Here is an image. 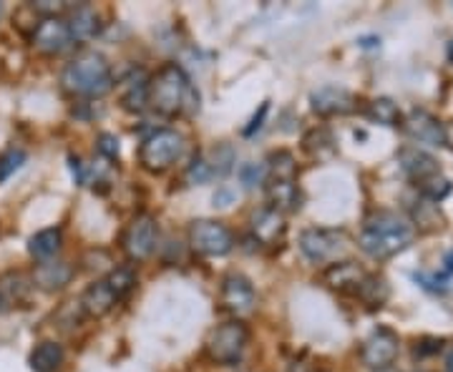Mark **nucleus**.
Masks as SVG:
<instances>
[{"instance_id": "obj_33", "label": "nucleus", "mask_w": 453, "mask_h": 372, "mask_svg": "<svg viewBox=\"0 0 453 372\" xmlns=\"http://www.w3.org/2000/svg\"><path fill=\"white\" fill-rule=\"evenodd\" d=\"M26 162H28V154H26L23 148H8V151H3V154H0V184H3L5 178L13 177Z\"/></svg>"}, {"instance_id": "obj_19", "label": "nucleus", "mask_w": 453, "mask_h": 372, "mask_svg": "<svg viewBox=\"0 0 453 372\" xmlns=\"http://www.w3.org/2000/svg\"><path fill=\"white\" fill-rule=\"evenodd\" d=\"M121 91V106L131 114H142L149 106V76L142 68L129 71V76L119 86Z\"/></svg>"}, {"instance_id": "obj_34", "label": "nucleus", "mask_w": 453, "mask_h": 372, "mask_svg": "<svg viewBox=\"0 0 453 372\" xmlns=\"http://www.w3.org/2000/svg\"><path fill=\"white\" fill-rule=\"evenodd\" d=\"M240 181H242L244 189H255L259 184L267 181V166L262 162H247L240 166Z\"/></svg>"}, {"instance_id": "obj_23", "label": "nucleus", "mask_w": 453, "mask_h": 372, "mask_svg": "<svg viewBox=\"0 0 453 372\" xmlns=\"http://www.w3.org/2000/svg\"><path fill=\"white\" fill-rule=\"evenodd\" d=\"M64 247V234L58 227H49L35 232L31 239H28V252H31L33 259L38 262H46V259H53L58 254V249Z\"/></svg>"}, {"instance_id": "obj_1", "label": "nucleus", "mask_w": 453, "mask_h": 372, "mask_svg": "<svg viewBox=\"0 0 453 372\" xmlns=\"http://www.w3.org/2000/svg\"><path fill=\"white\" fill-rule=\"evenodd\" d=\"M149 106L166 118L195 116L199 111V94L181 65H162L149 79Z\"/></svg>"}, {"instance_id": "obj_12", "label": "nucleus", "mask_w": 453, "mask_h": 372, "mask_svg": "<svg viewBox=\"0 0 453 372\" xmlns=\"http://www.w3.org/2000/svg\"><path fill=\"white\" fill-rule=\"evenodd\" d=\"M33 46L35 50L46 53V56H58L73 46L71 41V33H68V26H65L64 18L53 16V18H43L35 28H33L31 35Z\"/></svg>"}, {"instance_id": "obj_40", "label": "nucleus", "mask_w": 453, "mask_h": 372, "mask_svg": "<svg viewBox=\"0 0 453 372\" xmlns=\"http://www.w3.org/2000/svg\"><path fill=\"white\" fill-rule=\"evenodd\" d=\"M446 362H449V370L453 372V353H451V355H449V360H446Z\"/></svg>"}, {"instance_id": "obj_28", "label": "nucleus", "mask_w": 453, "mask_h": 372, "mask_svg": "<svg viewBox=\"0 0 453 372\" xmlns=\"http://www.w3.org/2000/svg\"><path fill=\"white\" fill-rule=\"evenodd\" d=\"M413 222L423 232H438V229H443V216H441L438 207L434 201L423 199V196L416 201V207H413Z\"/></svg>"}, {"instance_id": "obj_32", "label": "nucleus", "mask_w": 453, "mask_h": 372, "mask_svg": "<svg viewBox=\"0 0 453 372\" xmlns=\"http://www.w3.org/2000/svg\"><path fill=\"white\" fill-rule=\"evenodd\" d=\"M303 144H305V151L312 154V156H318V159H323V156L335 151V141H333V136H330V131L327 129L310 131Z\"/></svg>"}, {"instance_id": "obj_9", "label": "nucleus", "mask_w": 453, "mask_h": 372, "mask_svg": "<svg viewBox=\"0 0 453 372\" xmlns=\"http://www.w3.org/2000/svg\"><path fill=\"white\" fill-rule=\"evenodd\" d=\"M157 242H159V227H157V219L149 214L136 216L124 232V252L131 262H144L151 257Z\"/></svg>"}, {"instance_id": "obj_30", "label": "nucleus", "mask_w": 453, "mask_h": 372, "mask_svg": "<svg viewBox=\"0 0 453 372\" xmlns=\"http://www.w3.org/2000/svg\"><path fill=\"white\" fill-rule=\"evenodd\" d=\"M267 178H297V163L290 151H275L267 159Z\"/></svg>"}, {"instance_id": "obj_8", "label": "nucleus", "mask_w": 453, "mask_h": 372, "mask_svg": "<svg viewBox=\"0 0 453 372\" xmlns=\"http://www.w3.org/2000/svg\"><path fill=\"white\" fill-rule=\"evenodd\" d=\"M401 353V340L398 335L388 327H378L365 338L360 347V360L363 365H368L371 370H386L395 362V357Z\"/></svg>"}, {"instance_id": "obj_20", "label": "nucleus", "mask_w": 453, "mask_h": 372, "mask_svg": "<svg viewBox=\"0 0 453 372\" xmlns=\"http://www.w3.org/2000/svg\"><path fill=\"white\" fill-rule=\"evenodd\" d=\"M65 26H68V33H71V41L73 43H88L101 31L98 13L91 5H76V8H71Z\"/></svg>"}, {"instance_id": "obj_26", "label": "nucleus", "mask_w": 453, "mask_h": 372, "mask_svg": "<svg viewBox=\"0 0 453 372\" xmlns=\"http://www.w3.org/2000/svg\"><path fill=\"white\" fill-rule=\"evenodd\" d=\"M202 156L207 162L211 178H225L234 169V151H232V146H217V148H211L210 154H202Z\"/></svg>"}, {"instance_id": "obj_38", "label": "nucleus", "mask_w": 453, "mask_h": 372, "mask_svg": "<svg viewBox=\"0 0 453 372\" xmlns=\"http://www.w3.org/2000/svg\"><path fill=\"white\" fill-rule=\"evenodd\" d=\"M446 53H449V61L453 64V38H451V43H449V50H446Z\"/></svg>"}, {"instance_id": "obj_3", "label": "nucleus", "mask_w": 453, "mask_h": 372, "mask_svg": "<svg viewBox=\"0 0 453 372\" xmlns=\"http://www.w3.org/2000/svg\"><path fill=\"white\" fill-rule=\"evenodd\" d=\"M61 83L68 94L79 98L106 96L113 88L111 65L96 50H86L65 65L61 73Z\"/></svg>"}, {"instance_id": "obj_27", "label": "nucleus", "mask_w": 453, "mask_h": 372, "mask_svg": "<svg viewBox=\"0 0 453 372\" xmlns=\"http://www.w3.org/2000/svg\"><path fill=\"white\" fill-rule=\"evenodd\" d=\"M104 282L109 285V290L113 292V297L121 302L131 294V290L136 287V272L131 267H113L109 275L104 277Z\"/></svg>"}, {"instance_id": "obj_24", "label": "nucleus", "mask_w": 453, "mask_h": 372, "mask_svg": "<svg viewBox=\"0 0 453 372\" xmlns=\"http://www.w3.org/2000/svg\"><path fill=\"white\" fill-rule=\"evenodd\" d=\"M356 297L368 309L383 307L390 297V287H388V282H386V277H378V275L363 277V282L357 285Z\"/></svg>"}, {"instance_id": "obj_5", "label": "nucleus", "mask_w": 453, "mask_h": 372, "mask_svg": "<svg viewBox=\"0 0 453 372\" xmlns=\"http://www.w3.org/2000/svg\"><path fill=\"white\" fill-rule=\"evenodd\" d=\"M250 345V330L242 320L217 324L207 338V355L217 365H237Z\"/></svg>"}, {"instance_id": "obj_22", "label": "nucleus", "mask_w": 453, "mask_h": 372, "mask_svg": "<svg viewBox=\"0 0 453 372\" xmlns=\"http://www.w3.org/2000/svg\"><path fill=\"white\" fill-rule=\"evenodd\" d=\"M64 347L53 340L38 342V345L33 347L31 357H28L33 372H58L61 370V365H64Z\"/></svg>"}, {"instance_id": "obj_37", "label": "nucleus", "mask_w": 453, "mask_h": 372, "mask_svg": "<svg viewBox=\"0 0 453 372\" xmlns=\"http://www.w3.org/2000/svg\"><path fill=\"white\" fill-rule=\"evenodd\" d=\"M290 372H310V370L303 365V362H295V365L290 368Z\"/></svg>"}, {"instance_id": "obj_21", "label": "nucleus", "mask_w": 453, "mask_h": 372, "mask_svg": "<svg viewBox=\"0 0 453 372\" xmlns=\"http://www.w3.org/2000/svg\"><path fill=\"white\" fill-rule=\"evenodd\" d=\"M81 309L86 315H91V317H104V315H109L116 305H119V300L113 297V292L109 290V285L104 282V279H98L94 282L88 290L81 294Z\"/></svg>"}, {"instance_id": "obj_14", "label": "nucleus", "mask_w": 453, "mask_h": 372, "mask_svg": "<svg viewBox=\"0 0 453 372\" xmlns=\"http://www.w3.org/2000/svg\"><path fill=\"white\" fill-rule=\"evenodd\" d=\"M265 194L267 207L280 214H295L303 207V192L297 186V178H267Z\"/></svg>"}, {"instance_id": "obj_10", "label": "nucleus", "mask_w": 453, "mask_h": 372, "mask_svg": "<svg viewBox=\"0 0 453 372\" xmlns=\"http://www.w3.org/2000/svg\"><path fill=\"white\" fill-rule=\"evenodd\" d=\"M219 302L237 320V317H244V315H250L255 309V305H257V292H255L252 282L247 277L240 275V272H232V275H226L222 279Z\"/></svg>"}, {"instance_id": "obj_7", "label": "nucleus", "mask_w": 453, "mask_h": 372, "mask_svg": "<svg viewBox=\"0 0 453 372\" xmlns=\"http://www.w3.org/2000/svg\"><path fill=\"white\" fill-rule=\"evenodd\" d=\"M300 252L312 264H333L345 252L348 239L338 229L312 227L300 234Z\"/></svg>"}, {"instance_id": "obj_13", "label": "nucleus", "mask_w": 453, "mask_h": 372, "mask_svg": "<svg viewBox=\"0 0 453 372\" xmlns=\"http://www.w3.org/2000/svg\"><path fill=\"white\" fill-rule=\"evenodd\" d=\"M310 106L318 116H345L356 111V96L340 86H323L310 94Z\"/></svg>"}, {"instance_id": "obj_29", "label": "nucleus", "mask_w": 453, "mask_h": 372, "mask_svg": "<svg viewBox=\"0 0 453 372\" xmlns=\"http://www.w3.org/2000/svg\"><path fill=\"white\" fill-rule=\"evenodd\" d=\"M33 290V282L31 279H26L23 275H5L0 279V294H3V300L8 302V305H13V302H23L26 297H28V292Z\"/></svg>"}, {"instance_id": "obj_43", "label": "nucleus", "mask_w": 453, "mask_h": 372, "mask_svg": "<svg viewBox=\"0 0 453 372\" xmlns=\"http://www.w3.org/2000/svg\"><path fill=\"white\" fill-rule=\"evenodd\" d=\"M323 372H325V370H323Z\"/></svg>"}, {"instance_id": "obj_4", "label": "nucleus", "mask_w": 453, "mask_h": 372, "mask_svg": "<svg viewBox=\"0 0 453 372\" xmlns=\"http://www.w3.org/2000/svg\"><path fill=\"white\" fill-rule=\"evenodd\" d=\"M181 154H184V136L174 129L151 131L139 146V162L151 174H162L172 169Z\"/></svg>"}, {"instance_id": "obj_2", "label": "nucleus", "mask_w": 453, "mask_h": 372, "mask_svg": "<svg viewBox=\"0 0 453 372\" xmlns=\"http://www.w3.org/2000/svg\"><path fill=\"white\" fill-rule=\"evenodd\" d=\"M413 239H416V227L408 219L393 211H378L365 219L357 237V247L371 259L380 262L401 254L413 244Z\"/></svg>"}, {"instance_id": "obj_6", "label": "nucleus", "mask_w": 453, "mask_h": 372, "mask_svg": "<svg viewBox=\"0 0 453 372\" xmlns=\"http://www.w3.org/2000/svg\"><path fill=\"white\" fill-rule=\"evenodd\" d=\"M189 244L204 257H226L234 249V234L217 219H195L189 224Z\"/></svg>"}, {"instance_id": "obj_18", "label": "nucleus", "mask_w": 453, "mask_h": 372, "mask_svg": "<svg viewBox=\"0 0 453 372\" xmlns=\"http://www.w3.org/2000/svg\"><path fill=\"white\" fill-rule=\"evenodd\" d=\"M398 163H401V169H403L405 174L413 178V184L434 177V174H441V166H438L436 159L428 151L418 148V146H405V148H401L398 151Z\"/></svg>"}, {"instance_id": "obj_15", "label": "nucleus", "mask_w": 453, "mask_h": 372, "mask_svg": "<svg viewBox=\"0 0 453 372\" xmlns=\"http://www.w3.org/2000/svg\"><path fill=\"white\" fill-rule=\"evenodd\" d=\"M73 267L68 262H61V259H46V262H38L33 267L31 282L35 290L43 292H61L64 287L71 285L73 279Z\"/></svg>"}, {"instance_id": "obj_35", "label": "nucleus", "mask_w": 453, "mask_h": 372, "mask_svg": "<svg viewBox=\"0 0 453 372\" xmlns=\"http://www.w3.org/2000/svg\"><path fill=\"white\" fill-rule=\"evenodd\" d=\"M96 151L101 156H106L109 162L119 159V139L113 133H101L96 139Z\"/></svg>"}, {"instance_id": "obj_11", "label": "nucleus", "mask_w": 453, "mask_h": 372, "mask_svg": "<svg viewBox=\"0 0 453 372\" xmlns=\"http://www.w3.org/2000/svg\"><path fill=\"white\" fill-rule=\"evenodd\" d=\"M401 129L418 144L428 146H446L449 144V133H446V126L438 121L436 116L428 114V111H421V109H413L411 114L405 116L401 121Z\"/></svg>"}, {"instance_id": "obj_16", "label": "nucleus", "mask_w": 453, "mask_h": 372, "mask_svg": "<svg viewBox=\"0 0 453 372\" xmlns=\"http://www.w3.org/2000/svg\"><path fill=\"white\" fill-rule=\"evenodd\" d=\"M250 229H252V237L257 239V244L275 247V244H280L285 239L288 222H285V214L270 209V207H262V209H257L252 214Z\"/></svg>"}, {"instance_id": "obj_42", "label": "nucleus", "mask_w": 453, "mask_h": 372, "mask_svg": "<svg viewBox=\"0 0 453 372\" xmlns=\"http://www.w3.org/2000/svg\"><path fill=\"white\" fill-rule=\"evenodd\" d=\"M0 18H3V3H0Z\"/></svg>"}, {"instance_id": "obj_17", "label": "nucleus", "mask_w": 453, "mask_h": 372, "mask_svg": "<svg viewBox=\"0 0 453 372\" xmlns=\"http://www.w3.org/2000/svg\"><path fill=\"white\" fill-rule=\"evenodd\" d=\"M368 275L357 262H350V259H345V262H333V264H327V270H325L323 282L330 287V290L335 292H350V294H356L357 285L363 282V277Z\"/></svg>"}, {"instance_id": "obj_31", "label": "nucleus", "mask_w": 453, "mask_h": 372, "mask_svg": "<svg viewBox=\"0 0 453 372\" xmlns=\"http://www.w3.org/2000/svg\"><path fill=\"white\" fill-rule=\"evenodd\" d=\"M416 189H418V194H421L423 199H428V201L438 204V201H443L446 196L451 194L453 184L449 181V178L443 177V174H434V177L418 181V184H416Z\"/></svg>"}, {"instance_id": "obj_36", "label": "nucleus", "mask_w": 453, "mask_h": 372, "mask_svg": "<svg viewBox=\"0 0 453 372\" xmlns=\"http://www.w3.org/2000/svg\"><path fill=\"white\" fill-rule=\"evenodd\" d=\"M267 111H270V103H262V106H259V114L252 116L250 126H247V129L242 131L244 136H255V131H259V129H262V126H265L262 121H265V116H267Z\"/></svg>"}, {"instance_id": "obj_41", "label": "nucleus", "mask_w": 453, "mask_h": 372, "mask_svg": "<svg viewBox=\"0 0 453 372\" xmlns=\"http://www.w3.org/2000/svg\"><path fill=\"white\" fill-rule=\"evenodd\" d=\"M375 372H398V370H393V368H386V370H375Z\"/></svg>"}, {"instance_id": "obj_39", "label": "nucleus", "mask_w": 453, "mask_h": 372, "mask_svg": "<svg viewBox=\"0 0 453 372\" xmlns=\"http://www.w3.org/2000/svg\"><path fill=\"white\" fill-rule=\"evenodd\" d=\"M5 307H8V302H5V300H3V294H0V312H3Z\"/></svg>"}, {"instance_id": "obj_25", "label": "nucleus", "mask_w": 453, "mask_h": 372, "mask_svg": "<svg viewBox=\"0 0 453 372\" xmlns=\"http://www.w3.org/2000/svg\"><path fill=\"white\" fill-rule=\"evenodd\" d=\"M365 116L380 126H401V121H403V114L393 98H372L365 109Z\"/></svg>"}]
</instances>
